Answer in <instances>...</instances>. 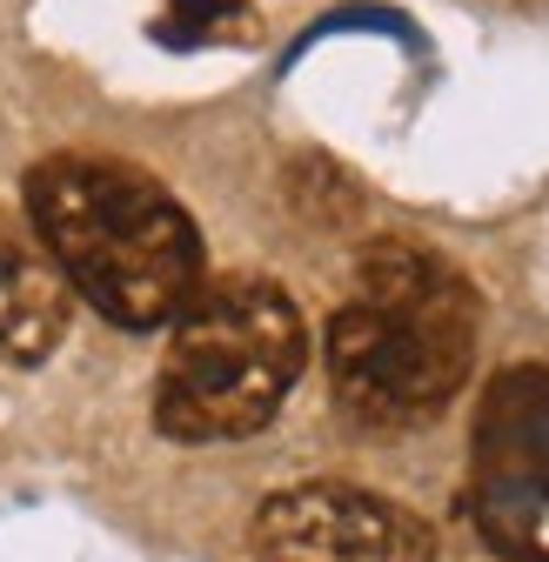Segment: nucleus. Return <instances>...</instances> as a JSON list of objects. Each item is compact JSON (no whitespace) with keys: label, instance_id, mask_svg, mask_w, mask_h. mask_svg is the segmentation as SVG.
<instances>
[{"label":"nucleus","instance_id":"f257e3e1","mask_svg":"<svg viewBox=\"0 0 549 562\" xmlns=\"http://www.w3.org/2000/svg\"><path fill=\"white\" fill-rule=\"evenodd\" d=\"M475 335V281L423 241L382 235L356 255V281L328 315V389L356 429H423L462 395Z\"/></svg>","mask_w":549,"mask_h":562},{"label":"nucleus","instance_id":"f03ea898","mask_svg":"<svg viewBox=\"0 0 549 562\" xmlns=\"http://www.w3.org/2000/svg\"><path fill=\"white\" fill-rule=\"evenodd\" d=\"M21 201L67 295H81L114 328H168L194 302L201 235L155 175L114 155L60 148L21 175Z\"/></svg>","mask_w":549,"mask_h":562},{"label":"nucleus","instance_id":"7ed1b4c3","mask_svg":"<svg viewBox=\"0 0 549 562\" xmlns=\"http://www.w3.org/2000/svg\"><path fill=\"white\" fill-rule=\"evenodd\" d=\"M309 369V322L268 274H215L175 315L155 422L175 442L261 436Z\"/></svg>","mask_w":549,"mask_h":562},{"label":"nucleus","instance_id":"20e7f679","mask_svg":"<svg viewBox=\"0 0 549 562\" xmlns=\"http://www.w3.org/2000/svg\"><path fill=\"white\" fill-rule=\"evenodd\" d=\"M462 509L503 562H549V369L509 362L475 408Z\"/></svg>","mask_w":549,"mask_h":562},{"label":"nucleus","instance_id":"39448f33","mask_svg":"<svg viewBox=\"0 0 549 562\" xmlns=\"http://www.w3.org/2000/svg\"><path fill=\"white\" fill-rule=\"evenodd\" d=\"M261 562H436V536L416 509L349 482H302L255 509Z\"/></svg>","mask_w":549,"mask_h":562},{"label":"nucleus","instance_id":"423d86ee","mask_svg":"<svg viewBox=\"0 0 549 562\" xmlns=\"http://www.w3.org/2000/svg\"><path fill=\"white\" fill-rule=\"evenodd\" d=\"M67 335V281L47 255L0 228V356L34 369Z\"/></svg>","mask_w":549,"mask_h":562},{"label":"nucleus","instance_id":"0eeeda50","mask_svg":"<svg viewBox=\"0 0 549 562\" xmlns=\"http://www.w3.org/2000/svg\"><path fill=\"white\" fill-rule=\"evenodd\" d=\"M242 14H248V0H168L161 34L168 41H201V34H215V27H228Z\"/></svg>","mask_w":549,"mask_h":562}]
</instances>
